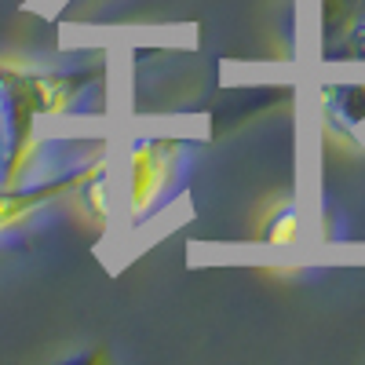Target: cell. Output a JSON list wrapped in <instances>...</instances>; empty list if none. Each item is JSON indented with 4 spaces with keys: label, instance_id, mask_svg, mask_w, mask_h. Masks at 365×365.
I'll return each instance as SVG.
<instances>
[{
    "label": "cell",
    "instance_id": "cell-3",
    "mask_svg": "<svg viewBox=\"0 0 365 365\" xmlns=\"http://www.w3.org/2000/svg\"><path fill=\"white\" fill-rule=\"evenodd\" d=\"M84 168L73 172H58V175H41V179H15V182H0V234L26 223L34 212L48 208L51 201H58L63 194L77 190Z\"/></svg>",
    "mask_w": 365,
    "mask_h": 365
},
{
    "label": "cell",
    "instance_id": "cell-2",
    "mask_svg": "<svg viewBox=\"0 0 365 365\" xmlns=\"http://www.w3.org/2000/svg\"><path fill=\"white\" fill-rule=\"evenodd\" d=\"M175 172V143L168 139H143L132 146L125 168V201L132 216L154 212Z\"/></svg>",
    "mask_w": 365,
    "mask_h": 365
},
{
    "label": "cell",
    "instance_id": "cell-1",
    "mask_svg": "<svg viewBox=\"0 0 365 365\" xmlns=\"http://www.w3.org/2000/svg\"><path fill=\"white\" fill-rule=\"evenodd\" d=\"M77 91H84V81L70 73L0 63V182L26 175L41 120L70 110Z\"/></svg>",
    "mask_w": 365,
    "mask_h": 365
},
{
    "label": "cell",
    "instance_id": "cell-4",
    "mask_svg": "<svg viewBox=\"0 0 365 365\" xmlns=\"http://www.w3.org/2000/svg\"><path fill=\"white\" fill-rule=\"evenodd\" d=\"M296 234H299V212H296V205H282L263 223V241H270V245H289V241H296Z\"/></svg>",
    "mask_w": 365,
    "mask_h": 365
}]
</instances>
